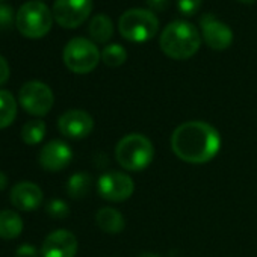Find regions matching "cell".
<instances>
[{"label":"cell","instance_id":"obj_13","mask_svg":"<svg viewBox=\"0 0 257 257\" xmlns=\"http://www.w3.org/2000/svg\"><path fill=\"white\" fill-rule=\"evenodd\" d=\"M71 159H73V152L70 146L59 140L47 143L41 149L40 156H38L40 165L50 173L62 171L64 168L70 165Z\"/></svg>","mask_w":257,"mask_h":257},{"label":"cell","instance_id":"obj_31","mask_svg":"<svg viewBox=\"0 0 257 257\" xmlns=\"http://www.w3.org/2000/svg\"><path fill=\"white\" fill-rule=\"evenodd\" d=\"M0 2H2V0H0Z\"/></svg>","mask_w":257,"mask_h":257},{"label":"cell","instance_id":"obj_2","mask_svg":"<svg viewBox=\"0 0 257 257\" xmlns=\"http://www.w3.org/2000/svg\"><path fill=\"white\" fill-rule=\"evenodd\" d=\"M159 44L168 58L183 61L192 58L198 52L201 46V37L195 26L189 22L176 20L164 29Z\"/></svg>","mask_w":257,"mask_h":257},{"label":"cell","instance_id":"obj_3","mask_svg":"<svg viewBox=\"0 0 257 257\" xmlns=\"http://www.w3.org/2000/svg\"><path fill=\"white\" fill-rule=\"evenodd\" d=\"M116 162L127 171H143L155 158L152 141L141 134H131L121 138L115 147Z\"/></svg>","mask_w":257,"mask_h":257},{"label":"cell","instance_id":"obj_27","mask_svg":"<svg viewBox=\"0 0 257 257\" xmlns=\"http://www.w3.org/2000/svg\"><path fill=\"white\" fill-rule=\"evenodd\" d=\"M170 0H147V5L155 11H164L168 7Z\"/></svg>","mask_w":257,"mask_h":257},{"label":"cell","instance_id":"obj_1","mask_svg":"<svg viewBox=\"0 0 257 257\" xmlns=\"http://www.w3.org/2000/svg\"><path fill=\"white\" fill-rule=\"evenodd\" d=\"M171 149L183 162L206 164L219 153L221 135L209 122L186 121L173 132Z\"/></svg>","mask_w":257,"mask_h":257},{"label":"cell","instance_id":"obj_14","mask_svg":"<svg viewBox=\"0 0 257 257\" xmlns=\"http://www.w3.org/2000/svg\"><path fill=\"white\" fill-rule=\"evenodd\" d=\"M11 203L23 212L37 210L43 203V191L32 182H20L11 189Z\"/></svg>","mask_w":257,"mask_h":257},{"label":"cell","instance_id":"obj_22","mask_svg":"<svg viewBox=\"0 0 257 257\" xmlns=\"http://www.w3.org/2000/svg\"><path fill=\"white\" fill-rule=\"evenodd\" d=\"M46 210H47V213L52 218H56V219H64V218H67L70 215V207L62 200H52V201H49Z\"/></svg>","mask_w":257,"mask_h":257},{"label":"cell","instance_id":"obj_25","mask_svg":"<svg viewBox=\"0 0 257 257\" xmlns=\"http://www.w3.org/2000/svg\"><path fill=\"white\" fill-rule=\"evenodd\" d=\"M16 257H38V251H37L35 246H32L29 243H25V245L17 248Z\"/></svg>","mask_w":257,"mask_h":257},{"label":"cell","instance_id":"obj_24","mask_svg":"<svg viewBox=\"0 0 257 257\" xmlns=\"http://www.w3.org/2000/svg\"><path fill=\"white\" fill-rule=\"evenodd\" d=\"M14 22L13 8L10 5H0V29H10Z\"/></svg>","mask_w":257,"mask_h":257},{"label":"cell","instance_id":"obj_15","mask_svg":"<svg viewBox=\"0 0 257 257\" xmlns=\"http://www.w3.org/2000/svg\"><path fill=\"white\" fill-rule=\"evenodd\" d=\"M97 225L109 234H118L124 228V216L113 207H101L95 215Z\"/></svg>","mask_w":257,"mask_h":257},{"label":"cell","instance_id":"obj_5","mask_svg":"<svg viewBox=\"0 0 257 257\" xmlns=\"http://www.w3.org/2000/svg\"><path fill=\"white\" fill-rule=\"evenodd\" d=\"M53 13L41 2L25 4L16 17V26L19 32L32 40L46 37L53 26Z\"/></svg>","mask_w":257,"mask_h":257},{"label":"cell","instance_id":"obj_10","mask_svg":"<svg viewBox=\"0 0 257 257\" xmlns=\"http://www.w3.org/2000/svg\"><path fill=\"white\" fill-rule=\"evenodd\" d=\"M59 132L71 140H83L94 128L92 116L82 109H70L58 119Z\"/></svg>","mask_w":257,"mask_h":257},{"label":"cell","instance_id":"obj_18","mask_svg":"<svg viewBox=\"0 0 257 257\" xmlns=\"http://www.w3.org/2000/svg\"><path fill=\"white\" fill-rule=\"evenodd\" d=\"M17 116V100L10 91L0 89V128L10 127Z\"/></svg>","mask_w":257,"mask_h":257},{"label":"cell","instance_id":"obj_11","mask_svg":"<svg viewBox=\"0 0 257 257\" xmlns=\"http://www.w3.org/2000/svg\"><path fill=\"white\" fill-rule=\"evenodd\" d=\"M203 38L207 46L213 50H225L233 43V31L215 16L206 14L200 20Z\"/></svg>","mask_w":257,"mask_h":257},{"label":"cell","instance_id":"obj_7","mask_svg":"<svg viewBox=\"0 0 257 257\" xmlns=\"http://www.w3.org/2000/svg\"><path fill=\"white\" fill-rule=\"evenodd\" d=\"M19 98L22 107L35 116L47 115L55 103L52 89L40 80L26 82L19 92Z\"/></svg>","mask_w":257,"mask_h":257},{"label":"cell","instance_id":"obj_21","mask_svg":"<svg viewBox=\"0 0 257 257\" xmlns=\"http://www.w3.org/2000/svg\"><path fill=\"white\" fill-rule=\"evenodd\" d=\"M125 59H127V52L119 44L106 46L101 52V61L104 62V65H107L110 68H116V67L122 65L125 62Z\"/></svg>","mask_w":257,"mask_h":257},{"label":"cell","instance_id":"obj_6","mask_svg":"<svg viewBox=\"0 0 257 257\" xmlns=\"http://www.w3.org/2000/svg\"><path fill=\"white\" fill-rule=\"evenodd\" d=\"M64 64L76 74L91 73L101 59V53L97 46L86 38H73L64 49Z\"/></svg>","mask_w":257,"mask_h":257},{"label":"cell","instance_id":"obj_19","mask_svg":"<svg viewBox=\"0 0 257 257\" xmlns=\"http://www.w3.org/2000/svg\"><path fill=\"white\" fill-rule=\"evenodd\" d=\"M92 186V179L86 173H76L67 182V192L71 198L79 200L89 194Z\"/></svg>","mask_w":257,"mask_h":257},{"label":"cell","instance_id":"obj_16","mask_svg":"<svg viewBox=\"0 0 257 257\" xmlns=\"http://www.w3.org/2000/svg\"><path fill=\"white\" fill-rule=\"evenodd\" d=\"M23 231V219L17 212L0 210V237L16 239Z\"/></svg>","mask_w":257,"mask_h":257},{"label":"cell","instance_id":"obj_12","mask_svg":"<svg viewBox=\"0 0 257 257\" xmlns=\"http://www.w3.org/2000/svg\"><path fill=\"white\" fill-rule=\"evenodd\" d=\"M76 252H77V239L71 231L65 228L52 231L44 239L41 246L43 257H74Z\"/></svg>","mask_w":257,"mask_h":257},{"label":"cell","instance_id":"obj_9","mask_svg":"<svg viewBox=\"0 0 257 257\" xmlns=\"http://www.w3.org/2000/svg\"><path fill=\"white\" fill-rule=\"evenodd\" d=\"M97 189L101 198L113 203H121L132 197L135 191V183L132 177L125 173L109 171L98 179Z\"/></svg>","mask_w":257,"mask_h":257},{"label":"cell","instance_id":"obj_29","mask_svg":"<svg viewBox=\"0 0 257 257\" xmlns=\"http://www.w3.org/2000/svg\"><path fill=\"white\" fill-rule=\"evenodd\" d=\"M138 257H161V255H158V254H155V252H141Z\"/></svg>","mask_w":257,"mask_h":257},{"label":"cell","instance_id":"obj_30","mask_svg":"<svg viewBox=\"0 0 257 257\" xmlns=\"http://www.w3.org/2000/svg\"><path fill=\"white\" fill-rule=\"evenodd\" d=\"M240 4H245V5H251V4H254L255 0H239Z\"/></svg>","mask_w":257,"mask_h":257},{"label":"cell","instance_id":"obj_17","mask_svg":"<svg viewBox=\"0 0 257 257\" xmlns=\"http://www.w3.org/2000/svg\"><path fill=\"white\" fill-rule=\"evenodd\" d=\"M89 35L91 38L95 41V43H100V44H104L107 43L112 35H113V25H112V20L104 16V14H98L95 16L91 23H89Z\"/></svg>","mask_w":257,"mask_h":257},{"label":"cell","instance_id":"obj_4","mask_svg":"<svg viewBox=\"0 0 257 257\" xmlns=\"http://www.w3.org/2000/svg\"><path fill=\"white\" fill-rule=\"evenodd\" d=\"M118 31L127 41L146 43L156 37L159 31V20L150 10H128L119 17Z\"/></svg>","mask_w":257,"mask_h":257},{"label":"cell","instance_id":"obj_8","mask_svg":"<svg viewBox=\"0 0 257 257\" xmlns=\"http://www.w3.org/2000/svg\"><path fill=\"white\" fill-rule=\"evenodd\" d=\"M91 11L92 0H55L52 13L59 26L65 29H74L85 23Z\"/></svg>","mask_w":257,"mask_h":257},{"label":"cell","instance_id":"obj_26","mask_svg":"<svg viewBox=\"0 0 257 257\" xmlns=\"http://www.w3.org/2000/svg\"><path fill=\"white\" fill-rule=\"evenodd\" d=\"M8 79H10V65L7 62V59L0 55V86L7 83Z\"/></svg>","mask_w":257,"mask_h":257},{"label":"cell","instance_id":"obj_28","mask_svg":"<svg viewBox=\"0 0 257 257\" xmlns=\"http://www.w3.org/2000/svg\"><path fill=\"white\" fill-rule=\"evenodd\" d=\"M7 185H8V177L5 173L0 171V191H4L7 188Z\"/></svg>","mask_w":257,"mask_h":257},{"label":"cell","instance_id":"obj_20","mask_svg":"<svg viewBox=\"0 0 257 257\" xmlns=\"http://www.w3.org/2000/svg\"><path fill=\"white\" fill-rule=\"evenodd\" d=\"M46 124L41 119H34V121H28L23 125L22 131V138L28 146H37L40 144L44 137H46Z\"/></svg>","mask_w":257,"mask_h":257},{"label":"cell","instance_id":"obj_23","mask_svg":"<svg viewBox=\"0 0 257 257\" xmlns=\"http://www.w3.org/2000/svg\"><path fill=\"white\" fill-rule=\"evenodd\" d=\"M203 4V0H177V7H179V11L183 14V16H194L200 7Z\"/></svg>","mask_w":257,"mask_h":257}]
</instances>
